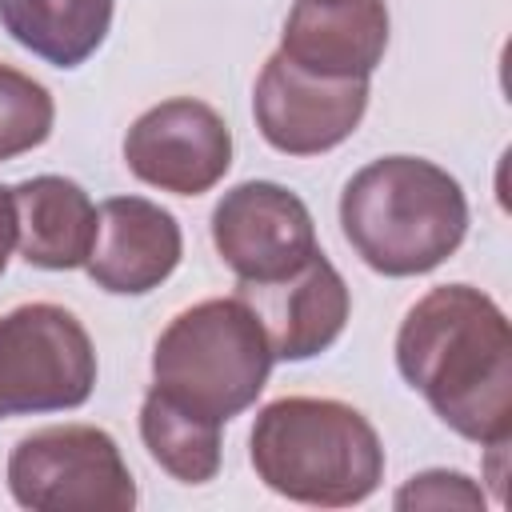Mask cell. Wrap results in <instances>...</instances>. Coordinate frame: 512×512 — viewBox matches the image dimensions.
I'll use <instances>...</instances> for the list:
<instances>
[{
  "mask_svg": "<svg viewBox=\"0 0 512 512\" xmlns=\"http://www.w3.org/2000/svg\"><path fill=\"white\" fill-rule=\"evenodd\" d=\"M396 508H484V492L460 472H420L396 492Z\"/></svg>",
  "mask_w": 512,
  "mask_h": 512,
  "instance_id": "cell-17",
  "label": "cell"
},
{
  "mask_svg": "<svg viewBox=\"0 0 512 512\" xmlns=\"http://www.w3.org/2000/svg\"><path fill=\"white\" fill-rule=\"evenodd\" d=\"M256 124L276 152L316 156L348 140L368 108V80L316 76L288 56H272L256 80Z\"/></svg>",
  "mask_w": 512,
  "mask_h": 512,
  "instance_id": "cell-7",
  "label": "cell"
},
{
  "mask_svg": "<svg viewBox=\"0 0 512 512\" xmlns=\"http://www.w3.org/2000/svg\"><path fill=\"white\" fill-rule=\"evenodd\" d=\"M124 164L136 180L176 192L200 196L208 192L232 164V132L216 108L192 96L164 100L148 108L124 136Z\"/></svg>",
  "mask_w": 512,
  "mask_h": 512,
  "instance_id": "cell-8",
  "label": "cell"
},
{
  "mask_svg": "<svg viewBox=\"0 0 512 512\" xmlns=\"http://www.w3.org/2000/svg\"><path fill=\"white\" fill-rule=\"evenodd\" d=\"M0 24L40 60L76 68L104 44L112 0H0Z\"/></svg>",
  "mask_w": 512,
  "mask_h": 512,
  "instance_id": "cell-14",
  "label": "cell"
},
{
  "mask_svg": "<svg viewBox=\"0 0 512 512\" xmlns=\"http://www.w3.org/2000/svg\"><path fill=\"white\" fill-rule=\"evenodd\" d=\"M236 296L256 312L276 360H308L324 352L348 320V288L324 252L308 256L296 272L264 284L240 280Z\"/></svg>",
  "mask_w": 512,
  "mask_h": 512,
  "instance_id": "cell-10",
  "label": "cell"
},
{
  "mask_svg": "<svg viewBox=\"0 0 512 512\" xmlns=\"http://www.w3.org/2000/svg\"><path fill=\"white\" fill-rule=\"evenodd\" d=\"M388 48V8L384 0H296L288 12L280 56L316 72L352 80L380 64Z\"/></svg>",
  "mask_w": 512,
  "mask_h": 512,
  "instance_id": "cell-12",
  "label": "cell"
},
{
  "mask_svg": "<svg viewBox=\"0 0 512 512\" xmlns=\"http://www.w3.org/2000/svg\"><path fill=\"white\" fill-rule=\"evenodd\" d=\"M256 476L296 504H360L380 488L384 448L376 428L340 400L284 396L252 424Z\"/></svg>",
  "mask_w": 512,
  "mask_h": 512,
  "instance_id": "cell-3",
  "label": "cell"
},
{
  "mask_svg": "<svg viewBox=\"0 0 512 512\" xmlns=\"http://www.w3.org/2000/svg\"><path fill=\"white\" fill-rule=\"evenodd\" d=\"M8 488L32 512H128L132 472L104 428L56 424L24 436L8 456Z\"/></svg>",
  "mask_w": 512,
  "mask_h": 512,
  "instance_id": "cell-5",
  "label": "cell"
},
{
  "mask_svg": "<svg viewBox=\"0 0 512 512\" xmlns=\"http://www.w3.org/2000/svg\"><path fill=\"white\" fill-rule=\"evenodd\" d=\"M340 228L368 268L420 276L460 248L468 204L460 184L432 160L384 156L344 184Z\"/></svg>",
  "mask_w": 512,
  "mask_h": 512,
  "instance_id": "cell-2",
  "label": "cell"
},
{
  "mask_svg": "<svg viewBox=\"0 0 512 512\" xmlns=\"http://www.w3.org/2000/svg\"><path fill=\"white\" fill-rule=\"evenodd\" d=\"M16 248L28 264L64 272L80 268L96 240V208L76 180L32 176L12 188Z\"/></svg>",
  "mask_w": 512,
  "mask_h": 512,
  "instance_id": "cell-13",
  "label": "cell"
},
{
  "mask_svg": "<svg viewBox=\"0 0 512 512\" xmlns=\"http://www.w3.org/2000/svg\"><path fill=\"white\" fill-rule=\"evenodd\" d=\"M396 368L452 432L488 448L508 444L512 332L492 296L468 284L420 296L396 332Z\"/></svg>",
  "mask_w": 512,
  "mask_h": 512,
  "instance_id": "cell-1",
  "label": "cell"
},
{
  "mask_svg": "<svg viewBox=\"0 0 512 512\" xmlns=\"http://www.w3.org/2000/svg\"><path fill=\"white\" fill-rule=\"evenodd\" d=\"M16 244V208H12V188H0V276L8 268V252Z\"/></svg>",
  "mask_w": 512,
  "mask_h": 512,
  "instance_id": "cell-18",
  "label": "cell"
},
{
  "mask_svg": "<svg viewBox=\"0 0 512 512\" xmlns=\"http://www.w3.org/2000/svg\"><path fill=\"white\" fill-rule=\"evenodd\" d=\"M96 384L84 324L60 304H20L0 316V420L80 408Z\"/></svg>",
  "mask_w": 512,
  "mask_h": 512,
  "instance_id": "cell-6",
  "label": "cell"
},
{
  "mask_svg": "<svg viewBox=\"0 0 512 512\" xmlns=\"http://www.w3.org/2000/svg\"><path fill=\"white\" fill-rule=\"evenodd\" d=\"M272 360L260 320L240 296L200 300L160 332L152 352V388L224 424L256 404Z\"/></svg>",
  "mask_w": 512,
  "mask_h": 512,
  "instance_id": "cell-4",
  "label": "cell"
},
{
  "mask_svg": "<svg viewBox=\"0 0 512 512\" xmlns=\"http://www.w3.org/2000/svg\"><path fill=\"white\" fill-rule=\"evenodd\" d=\"M180 264V224L144 196H112L96 212L88 276L116 296L152 292Z\"/></svg>",
  "mask_w": 512,
  "mask_h": 512,
  "instance_id": "cell-11",
  "label": "cell"
},
{
  "mask_svg": "<svg viewBox=\"0 0 512 512\" xmlns=\"http://www.w3.org/2000/svg\"><path fill=\"white\" fill-rule=\"evenodd\" d=\"M52 96L40 80L0 64V160H12L52 132Z\"/></svg>",
  "mask_w": 512,
  "mask_h": 512,
  "instance_id": "cell-16",
  "label": "cell"
},
{
  "mask_svg": "<svg viewBox=\"0 0 512 512\" xmlns=\"http://www.w3.org/2000/svg\"><path fill=\"white\" fill-rule=\"evenodd\" d=\"M212 240L224 264L248 284L280 280L320 252L304 200L272 180H248L224 192L212 212Z\"/></svg>",
  "mask_w": 512,
  "mask_h": 512,
  "instance_id": "cell-9",
  "label": "cell"
},
{
  "mask_svg": "<svg viewBox=\"0 0 512 512\" xmlns=\"http://www.w3.org/2000/svg\"><path fill=\"white\" fill-rule=\"evenodd\" d=\"M220 428L216 420L184 408L180 400L164 396L160 388H148L140 404V436L152 460L184 480V484H204L220 468Z\"/></svg>",
  "mask_w": 512,
  "mask_h": 512,
  "instance_id": "cell-15",
  "label": "cell"
}]
</instances>
